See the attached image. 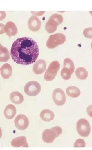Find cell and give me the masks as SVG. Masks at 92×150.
Returning <instances> with one entry per match:
<instances>
[{"label": "cell", "mask_w": 92, "mask_h": 150, "mask_svg": "<svg viewBox=\"0 0 92 150\" xmlns=\"http://www.w3.org/2000/svg\"><path fill=\"white\" fill-rule=\"evenodd\" d=\"M16 107L12 104L7 106L4 110V115L6 118L8 119H12L16 114Z\"/></svg>", "instance_id": "5bb4252c"}, {"label": "cell", "mask_w": 92, "mask_h": 150, "mask_svg": "<svg viewBox=\"0 0 92 150\" xmlns=\"http://www.w3.org/2000/svg\"><path fill=\"white\" fill-rule=\"evenodd\" d=\"M52 98L55 104L58 106L64 105L66 101V97L64 92L61 89L54 90L52 94Z\"/></svg>", "instance_id": "ba28073f"}, {"label": "cell", "mask_w": 92, "mask_h": 150, "mask_svg": "<svg viewBox=\"0 0 92 150\" xmlns=\"http://www.w3.org/2000/svg\"><path fill=\"white\" fill-rule=\"evenodd\" d=\"M63 67L69 69L73 73L75 71V65L73 62L70 58H66L64 61Z\"/></svg>", "instance_id": "7402d4cb"}, {"label": "cell", "mask_w": 92, "mask_h": 150, "mask_svg": "<svg viewBox=\"0 0 92 150\" xmlns=\"http://www.w3.org/2000/svg\"><path fill=\"white\" fill-rule=\"evenodd\" d=\"M10 98L11 101L15 104H20L24 101L23 95L19 92H13L10 95Z\"/></svg>", "instance_id": "2e32d148"}, {"label": "cell", "mask_w": 92, "mask_h": 150, "mask_svg": "<svg viewBox=\"0 0 92 150\" xmlns=\"http://www.w3.org/2000/svg\"><path fill=\"white\" fill-rule=\"evenodd\" d=\"M90 13L91 14V16H92V11H89Z\"/></svg>", "instance_id": "4316f807"}, {"label": "cell", "mask_w": 92, "mask_h": 150, "mask_svg": "<svg viewBox=\"0 0 92 150\" xmlns=\"http://www.w3.org/2000/svg\"><path fill=\"white\" fill-rule=\"evenodd\" d=\"M40 116L43 121L50 122L54 119L55 115L52 111L49 109H44L41 112Z\"/></svg>", "instance_id": "e0dca14e"}, {"label": "cell", "mask_w": 92, "mask_h": 150, "mask_svg": "<svg viewBox=\"0 0 92 150\" xmlns=\"http://www.w3.org/2000/svg\"><path fill=\"white\" fill-rule=\"evenodd\" d=\"M4 30L9 37L15 35L18 32L16 25L11 21H8L6 23L4 26Z\"/></svg>", "instance_id": "4fadbf2b"}, {"label": "cell", "mask_w": 92, "mask_h": 150, "mask_svg": "<svg viewBox=\"0 0 92 150\" xmlns=\"http://www.w3.org/2000/svg\"><path fill=\"white\" fill-rule=\"evenodd\" d=\"M84 36L87 38L92 39V27L86 28L83 32Z\"/></svg>", "instance_id": "cb8c5ba5"}, {"label": "cell", "mask_w": 92, "mask_h": 150, "mask_svg": "<svg viewBox=\"0 0 92 150\" xmlns=\"http://www.w3.org/2000/svg\"><path fill=\"white\" fill-rule=\"evenodd\" d=\"M62 128L58 126L46 129L42 133V139L46 143H52L62 134Z\"/></svg>", "instance_id": "7a4b0ae2"}, {"label": "cell", "mask_w": 92, "mask_h": 150, "mask_svg": "<svg viewBox=\"0 0 92 150\" xmlns=\"http://www.w3.org/2000/svg\"><path fill=\"white\" fill-rule=\"evenodd\" d=\"M11 145L15 147H28L27 140L25 136L19 137L13 139L11 141Z\"/></svg>", "instance_id": "7c38bea8"}, {"label": "cell", "mask_w": 92, "mask_h": 150, "mask_svg": "<svg viewBox=\"0 0 92 150\" xmlns=\"http://www.w3.org/2000/svg\"><path fill=\"white\" fill-rule=\"evenodd\" d=\"M32 12V14L33 15H34V16H42V15L44 13V12H45V11H39V12H36L34 11H31Z\"/></svg>", "instance_id": "484cf974"}, {"label": "cell", "mask_w": 92, "mask_h": 150, "mask_svg": "<svg viewBox=\"0 0 92 150\" xmlns=\"http://www.w3.org/2000/svg\"><path fill=\"white\" fill-rule=\"evenodd\" d=\"M86 142L82 139H78L75 142L74 147H85L86 146Z\"/></svg>", "instance_id": "603a6c76"}, {"label": "cell", "mask_w": 92, "mask_h": 150, "mask_svg": "<svg viewBox=\"0 0 92 150\" xmlns=\"http://www.w3.org/2000/svg\"><path fill=\"white\" fill-rule=\"evenodd\" d=\"M91 49L92 50V42L91 43Z\"/></svg>", "instance_id": "83f0119b"}, {"label": "cell", "mask_w": 92, "mask_h": 150, "mask_svg": "<svg viewBox=\"0 0 92 150\" xmlns=\"http://www.w3.org/2000/svg\"><path fill=\"white\" fill-rule=\"evenodd\" d=\"M14 123L16 128L20 130H24L28 127L30 122L28 117L24 115H19L16 117Z\"/></svg>", "instance_id": "9c48e42d"}, {"label": "cell", "mask_w": 92, "mask_h": 150, "mask_svg": "<svg viewBox=\"0 0 92 150\" xmlns=\"http://www.w3.org/2000/svg\"><path fill=\"white\" fill-rule=\"evenodd\" d=\"M75 74L77 79L80 80H85L88 77V71L83 67L78 68L76 70Z\"/></svg>", "instance_id": "d6986e66"}, {"label": "cell", "mask_w": 92, "mask_h": 150, "mask_svg": "<svg viewBox=\"0 0 92 150\" xmlns=\"http://www.w3.org/2000/svg\"><path fill=\"white\" fill-rule=\"evenodd\" d=\"M12 69L11 66L6 63L1 68V74L2 77L5 79L9 78L12 74Z\"/></svg>", "instance_id": "9a60e30c"}, {"label": "cell", "mask_w": 92, "mask_h": 150, "mask_svg": "<svg viewBox=\"0 0 92 150\" xmlns=\"http://www.w3.org/2000/svg\"><path fill=\"white\" fill-rule=\"evenodd\" d=\"M66 41V37L63 34L57 33L50 35L46 42V46L49 49H54L63 44Z\"/></svg>", "instance_id": "277c9868"}, {"label": "cell", "mask_w": 92, "mask_h": 150, "mask_svg": "<svg viewBox=\"0 0 92 150\" xmlns=\"http://www.w3.org/2000/svg\"><path fill=\"white\" fill-rule=\"evenodd\" d=\"M41 22L36 16H33L29 19L28 26L30 30L33 32H37L40 29Z\"/></svg>", "instance_id": "30bf717a"}, {"label": "cell", "mask_w": 92, "mask_h": 150, "mask_svg": "<svg viewBox=\"0 0 92 150\" xmlns=\"http://www.w3.org/2000/svg\"><path fill=\"white\" fill-rule=\"evenodd\" d=\"M60 69V64L58 61H54L52 62L45 72L44 76L45 80L47 81L53 80Z\"/></svg>", "instance_id": "5b68a950"}, {"label": "cell", "mask_w": 92, "mask_h": 150, "mask_svg": "<svg viewBox=\"0 0 92 150\" xmlns=\"http://www.w3.org/2000/svg\"><path fill=\"white\" fill-rule=\"evenodd\" d=\"M86 111L89 116L92 118V105L89 106L87 108Z\"/></svg>", "instance_id": "d4e9b609"}, {"label": "cell", "mask_w": 92, "mask_h": 150, "mask_svg": "<svg viewBox=\"0 0 92 150\" xmlns=\"http://www.w3.org/2000/svg\"><path fill=\"white\" fill-rule=\"evenodd\" d=\"M67 94L70 97L76 98L81 94V91L77 87L74 86H71L66 90Z\"/></svg>", "instance_id": "ac0fdd59"}, {"label": "cell", "mask_w": 92, "mask_h": 150, "mask_svg": "<svg viewBox=\"0 0 92 150\" xmlns=\"http://www.w3.org/2000/svg\"><path fill=\"white\" fill-rule=\"evenodd\" d=\"M39 52L38 46L34 40L28 37H23L17 39L13 43L10 54L16 63L28 65L36 61Z\"/></svg>", "instance_id": "6da1fadb"}, {"label": "cell", "mask_w": 92, "mask_h": 150, "mask_svg": "<svg viewBox=\"0 0 92 150\" xmlns=\"http://www.w3.org/2000/svg\"><path fill=\"white\" fill-rule=\"evenodd\" d=\"M0 50H1V57H0L1 62H6L8 61L10 58L8 50L6 48L3 46L1 44Z\"/></svg>", "instance_id": "ffe728a7"}, {"label": "cell", "mask_w": 92, "mask_h": 150, "mask_svg": "<svg viewBox=\"0 0 92 150\" xmlns=\"http://www.w3.org/2000/svg\"><path fill=\"white\" fill-rule=\"evenodd\" d=\"M63 21L62 15L58 14L52 15L46 23L45 30L49 33H54L57 30L58 26L62 23Z\"/></svg>", "instance_id": "3957f363"}, {"label": "cell", "mask_w": 92, "mask_h": 150, "mask_svg": "<svg viewBox=\"0 0 92 150\" xmlns=\"http://www.w3.org/2000/svg\"><path fill=\"white\" fill-rule=\"evenodd\" d=\"M41 86L40 83L35 81H30L26 84L24 87L25 93L30 96H35L40 93Z\"/></svg>", "instance_id": "52a82bcc"}, {"label": "cell", "mask_w": 92, "mask_h": 150, "mask_svg": "<svg viewBox=\"0 0 92 150\" xmlns=\"http://www.w3.org/2000/svg\"><path fill=\"white\" fill-rule=\"evenodd\" d=\"M76 130L80 136L87 137L91 132V127L88 121L84 118L79 120L76 123Z\"/></svg>", "instance_id": "8992f818"}, {"label": "cell", "mask_w": 92, "mask_h": 150, "mask_svg": "<svg viewBox=\"0 0 92 150\" xmlns=\"http://www.w3.org/2000/svg\"><path fill=\"white\" fill-rule=\"evenodd\" d=\"M73 73L68 68L63 67L61 71V76L64 80H69Z\"/></svg>", "instance_id": "44dd1931"}, {"label": "cell", "mask_w": 92, "mask_h": 150, "mask_svg": "<svg viewBox=\"0 0 92 150\" xmlns=\"http://www.w3.org/2000/svg\"><path fill=\"white\" fill-rule=\"evenodd\" d=\"M46 64L45 61L39 59L34 64L33 69V72L36 74H40L43 73L46 70Z\"/></svg>", "instance_id": "8fae6325"}]
</instances>
